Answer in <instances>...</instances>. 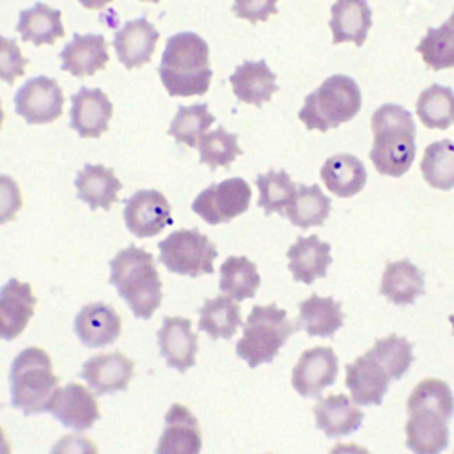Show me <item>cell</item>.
Masks as SVG:
<instances>
[{"mask_svg": "<svg viewBox=\"0 0 454 454\" xmlns=\"http://www.w3.org/2000/svg\"><path fill=\"white\" fill-rule=\"evenodd\" d=\"M449 321H450V325H452V332H454V314L449 317Z\"/></svg>", "mask_w": 454, "mask_h": 454, "instance_id": "cell-51", "label": "cell"}, {"mask_svg": "<svg viewBox=\"0 0 454 454\" xmlns=\"http://www.w3.org/2000/svg\"><path fill=\"white\" fill-rule=\"evenodd\" d=\"M142 2H153V4H156V2H160V0H142Z\"/></svg>", "mask_w": 454, "mask_h": 454, "instance_id": "cell-52", "label": "cell"}, {"mask_svg": "<svg viewBox=\"0 0 454 454\" xmlns=\"http://www.w3.org/2000/svg\"><path fill=\"white\" fill-rule=\"evenodd\" d=\"M18 34L21 41L39 44H53L57 39L64 37L62 12L46 5L44 2H35L30 9H23L20 12Z\"/></svg>", "mask_w": 454, "mask_h": 454, "instance_id": "cell-30", "label": "cell"}, {"mask_svg": "<svg viewBox=\"0 0 454 454\" xmlns=\"http://www.w3.org/2000/svg\"><path fill=\"white\" fill-rule=\"evenodd\" d=\"M110 284L138 319H149L161 305L163 287L154 257L135 245L110 261Z\"/></svg>", "mask_w": 454, "mask_h": 454, "instance_id": "cell-3", "label": "cell"}, {"mask_svg": "<svg viewBox=\"0 0 454 454\" xmlns=\"http://www.w3.org/2000/svg\"><path fill=\"white\" fill-rule=\"evenodd\" d=\"M289 271L294 280L312 284L316 278L326 275L332 264L330 243L321 241L319 236H300L287 250Z\"/></svg>", "mask_w": 454, "mask_h": 454, "instance_id": "cell-25", "label": "cell"}, {"mask_svg": "<svg viewBox=\"0 0 454 454\" xmlns=\"http://www.w3.org/2000/svg\"><path fill=\"white\" fill-rule=\"evenodd\" d=\"M420 172L431 188H454V142L443 138L429 144L420 161Z\"/></svg>", "mask_w": 454, "mask_h": 454, "instance_id": "cell-36", "label": "cell"}, {"mask_svg": "<svg viewBox=\"0 0 454 454\" xmlns=\"http://www.w3.org/2000/svg\"><path fill=\"white\" fill-rule=\"evenodd\" d=\"M380 293L395 305H410L424 294V275L408 259L388 262L383 270Z\"/></svg>", "mask_w": 454, "mask_h": 454, "instance_id": "cell-29", "label": "cell"}, {"mask_svg": "<svg viewBox=\"0 0 454 454\" xmlns=\"http://www.w3.org/2000/svg\"><path fill=\"white\" fill-rule=\"evenodd\" d=\"M114 106L101 89L80 87L71 96V128L82 138H98L108 129Z\"/></svg>", "mask_w": 454, "mask_h": 454, "instance_id": "cell-18", "label": "cell"}, {"mask_svg": "<svg viewBox=\"0 0 454 454\" xmlns=\"http://www.w3.org/2000/svg\"><path fill=\"white\" fill-rule=\"evenodd\" d=\"M0 454H11V443L2 427H0Z\"/></svg>", "mask_w": 454, "mask_h": 454, "instance_id": "cell-49", "label": "cell"}, {"mask_svg": "<svg viewBox=\"0 0 454 454\" xmlns=\"http://www.w3.org/2000/svg\"><path fill=\"white\" fill-rule=\"evenodd\" d=\"M74 186L78 192V199L85 202L92 211L105 209L108 211L115 202L117 195L122 188L115 172L105 165H90L87 163L82 170H78Z\"/></svg>", "mask_w": 454, "mask_h": 454, "instance_id": "cell-27", "label": "cell"}, {"mask_svg": "<svg viewBox=\"0 0 454 454\" xmlns=\"http://www.w3.org/2000/svg\"><path fill=\"white\" fill-rule=\"evenodd\" d=\"M160 262L172 273L200 277L215 271L213 262L218 250L197 227L177 229L158 243Z\"/></svg>", "mask_w": 454, "mask_h": 454, "instance_id": "cell-7", "label": "cell"}, {"mask_svg": "<svg viewBox=\"0 0 454 454\" xmlns=\"http://www.w3.org/2000/svg\"><path fill=\"white\" fill-rule=\"evenodd\" d=\"M232 92L238 101L262 106L277 92V74L268 67L266 60H245L229 76Z\"/></svg>", "mask_w": 454, "mask_h": 454, "instance_id": "cell-24", "label": "cell"}, {"mask_svg": "<svg viewBox=\"0 0 454 454\" xmlns=\"http://www.w3.org/2000/svg\"><path fill=\"white\" fill-rule=\"evenodd\" d=\"M390 376L371 351L346 365V387L356 404H381L388 390Z\"/></svg>", "mask_w": 454, "mask_h": 454, "instance_id": "cell-21", "label": "cell"}, {"mask_svg": "<svg viewBox=\"0 0 454 454\" xmlns=\"http://www.w3.org/2000/svg\"><path fill=\"white\" fill-rule=\"evenodd\" d=\"M158 39L160 32L156 30V27L145 16H138L126 21L115 32L112 44L115 48L119 62L126 69H135L142 67L151 60Z\"/></svg>", "mask_w": 454, "mask_h": 454, "instance_id": "cell-17", "label": "cell"}, {"mask_svg": "<svg viewBox=\"0 0 454 454\" xmlns=\"http://www.w3.org/2000/svg\"><path fill=\"white\" fill-rule=\"evenodd\" d=\"M332 211V200L323 193L319 184H298L293 200L284 215L300 229L323 225Z\"/></svg>", "mask_w": 454, "mask_h": 454, "instance_id": "cell-33", "label": "cell"}, {"mask_svg": "<svg viewBox=\"0 0 454 454\" xmlns=\"http://www.w3.org/2000/svg\"><path fill=\"white\" fill-rule=\"evenodd\" d=\"M158 74L170 96L206 94L213 78L207 43L195 32L170 35L158 66Z\"/></svg>", "mask_w": 454, "mask_h": 454, "instance_id": "cell-1", "label": "cell"}, {"mask_svg": "<svg viewBox=\"0 0 454 454\" xmlns=\"http://www.w3.org/2000/svg\"><path fill=\"white\" fill-rule=\"evenodd\" d=\"M406 447L413 454H440L449 445V420L443 413L429 408L406 410Z\"/></svg>", "mask_w": 454, "mask_h": 454, "instance_id": "cell-14", "label": "cell"}, {"mask_svg": "<svg viewBox=\"0 0 454 454\" xmlns=\"http://www.w3.org/2000/svg\"><path fill=\"white\" fill-rule=\"evenodd\" d=\"M278 0H234L232 12L250 23L266 21L271 14H277Z\"/></svg>", "mask_w": 454, "mask_h": 454, "instance_id": "cell-45", "label": "cell"}, {"mask_svg": "<svg viewBox=\"0 0 454 454\" xmlns=\"http://www.w3.org/2000/svg\"><path fill=\"white\" fill-rule=\"evenodd\" d=\"M360 108L362 92L358 83L348 74H332L305 98L298 119L307 129L328 131L351 121Z\"/></svg>", "mask_w": 454, "mask_h": 454, "instance_id": "cell-5", "label": "cell"}, {"mask_svg": "<svg viewBox=\"0 0 454 454\" xmlns=\"http://www.w3.org/2000/svg\"><path fill=\"white\" fill-rule=\"evenodd\" d=\"M124 223L137 238L158 236L174 223L172 206L158 190H138L124 202Z\"/></svg>", "mask_w": 454, "mask_h": 454, "instance_id": "cell-10", "label": "cell"}, {"mask_svg": "<svg viewBox=\"0 0 454 454\" xmlns=\"http://www.w3.org/2000/svg\"><path fill=\"white\" fill-rule=\"evenodd\" d=\"M21 204L23 199L18 183L11 176L0 174V223L14 220Z\"/></svg>", "mask_w": 454, "mask_h": 454, "instance_id": "cell-44", "label": "cell"}, {"mask_svg": "<svg viewBox=\"0 0 454 454\" xmlns=\"http://www.w3.org/2000/svg\"><path fill=\"white\" fill-rule=\"evenodd\" d=\"M339 374V360L332 348L314 346L305 349L293 367L291 385L301 397H317L333 385Z\"/></svg>", "mask_w": 454, "mask_h": 454, "instance_id": "cell-11", "label": "cell"}, {"mask_svg": "<svg viewBox=\"0 0 454 454\" xmlns=\"http://www.w3.org/2000/svg\"><path fill=\"white\" fill-rule=\"evenodd\" d=\"M197 147L200 154V163H206L211 170L218 167H229L236 160V156L243 153L238 145V135L229 133L223 126L204 133Z\"/></svg>", "mask_w": 454, "mask_h": 454, "instance_id": "cell-40", "label": "cell"}, {"mask_svg": "<svg viewBox=\"0 0 454 454\" xmlns=\"http://www.w3.org/2000/svg\"><path fill=\"white\" fill-rule=\"evenodd\" d=\"M369 351L381 364L390 380L403 378L413 362V348L410 340L395 333L385 339H378Z\"/></svg>", "mask_w": 454, "mask_h": 454, "instance_id": "cell-41", "label": "cell"}, {"mask_svg": "<svg viewBox=\"0 0 454 454\" xmlns=\"http://www.w3.org/2000/svg\"><path fill=\"white\" fill-rule=\"evenodd\" d=\"M50 454H99V450L87 436L66 434L53 443Z\"/></svg>", "mask_w": 454, "mask_h": 454, "instance_id": "cell-46", "label": "cell"}, {"mask_svg": "<svg viewBox=\"0 0 454 454\" xmlns=\"http://www.w3.org/2000/svg\"><path fill=\"white\" fill-rule=\"evenodd\" d=\"M28 59L23 57L18 43L0 34V80L12 85L16 78L25 74Z\"/></svg>", "mask_w": 454, "mask_h": 454, "instance_id": "cell-43", "label": "cell"}, {"mask_svg": "<svg viewBox=\"0 0 454 454\" xmlns=\"http://www.w3.org/2000/svg\"><path fill=\"white\" fill-rule=\"evenodd\" d=\"M4 119H5V114H4V108H2V101H0V128L4 124Z\"/></svg>", "mask_w": 454, "mask_h": 454, "instance_id": "cell-50", "label": "cell"}, {"mask_svg": "<svg viewBox=\"0 0 454 454\" xmlns=\"http://www.w3.org/2000/svg\"><path fill=\"white\" fill-rule=\"evenodd\" d=\"M250 199V184L243 177H229L202 190L192 202V209L209 225H220L243 215Z\"/></svg>", "mask_w": 454, "mask_h": 454, "instance_id": "cell-8", "label": "cell"}, {"mask_svg": "<svg viewBox=\"0 0 454 454\" xmlns=\"http://www.w3.org/2000/svg\"><path fill=\"white\" fill-rule=\"evenodd\" d=\"M133 360L121 351L98 353L82 365L80 378L85 380L98 395H105L124 390L133 378Z\"/></svg>", "mask_w": 454, "mask_h": 454, "instance_id": "cell-15", "label": "cell"}, {"mask_svg": "<svg viewBox=\"0 0 454 454\" xmlns=\"http://www.w3.org/2000/svg\"><path fill=\"white\" fill-rule=\"evenodd\" d=\"M60 67L73 76L83 78L105 69L108 62V43L101 34H74L60 51Z\"/></svg>", "mask_w": 454, "mask_h": 454, "instance_id": "cell-22", "label": "cell"}, {"mask_svg": "<svg viewBox=\"0 0 454 454\" xmlns=\"http://www.w3.org/2000/svg\"><path fill=\"white\" fill-rule=\"evenodd\" d=\"M59 387V376L53 374L50 355L35 346L20 351L9 371L11 404L25 415L43 413L53 392Z\"/></svg>", "mask_w": 454, "mask_h": 454, "instance_id": "cell-4", "label": "cell"}, {"mask_svg": "<svg viewBox=\"0 0 454 454\" xmlns=\"http://www.w3.org/2000/svg\"><path fill=\"white\" fill-rule=\"evenodd\" d=\"M261 284L257 266L245 255H231L220 266L218 287L234 301L254 298Z\"/></svg>", "mask_w": 454, "mask_h": 454, "instance_id": "cell-34", "label": "cell"}, {"mask_svg": "<svg viewBox=\"0 0 454 454\" xmlns=\"http://www.w3.org/2000/svg\"><path fill=\"white\" fill-rule=\"evenodd\" d=\"M241 326V309L227 294L209 298L199 309V330L213 340L231 339Z\"/></svg>", "mask_w": 454, "mask_h": 454, "instance_id": "cell-32", "label": "cell"}, {"mask_svg": "<svg viewBox=\"0 0 454 454\" xmlns=\"http://www.w3.org/2000/svg\"><path fill=\"white\" fill-rule=\"evenodd\" d=\"M330 454H371L365 447L356 443H335Z\"/></svg>", "mask_w": 454, "mask_h": 454, "instance_id": "cell-47", "label": "cell"}, {"mask_svg": "<svg viewBox=\"0 0 454 454\" xmlns=\"http://www.w3.org/2000/svg\"><path fill=\"white\" fill-rule=\"evenodd\" d=\"M330 12L333 44L355 43L362 46L365 43L372 25V12L367 0H335Z\"/></svg>", "mask_w": 454, "mask_h": 454, "instance_id": "cell-26", "label": "cell"}, {"mask_svg": "<svg viewBox=\"0 0 454 454\" xmlns=\"http://www.w3.org/2000/svg\"><path fill=\"white\" fill-rule=\"evenodd\" d=\"M202 433L197 417L179 403L170 404L154 454H200Z\"/></svg>", "mask_w": 454, "mask_h": 454, "instance_id": "cell-13", "label": "cell"}, {"mask_svg": "<svg viewBox=\"0 0 454 454\" xmlns=\"http://www.w3.org/2000/svg\"><path fill=\"white\" fill-rule=\"evenodd\" d=\"M413 408H429L443 413L447 419H452L454 415V394L450 387L438 378H426L417 383V387L411 390L406 410Z\"/></svg>", "mask_w": 454, "mask_h": 454, "instance_id": "cell-42", "label": "cell"}, {"mask_svg": "<svg viewBox=\"0 0 454 454\" xmlns=\"http://www.w3.org/2000/svg\"><path fill=\"white\" fill-rule=\"evenodd\" d=\"M85 9H92V11H99L105 5H108L112 0H78Z\"/></svg>", "mask_w": 454, "mask_h": 454, "instance_id": "cell-48", "label": "cell"}, {"mask_svg": "<svg viewBox=\"0 0 454 454\" xmlns=\"http://www.w3.org/2000/svg\"><path fill=\"white\" fill-rule=\"evenodd\" d=\"M255 184L259 190L257 206L262 207L266 215H284L296 192V184L291 181L289 174L286 170H268L255 177Z\"/></svg>", "mask_w": 454, "mask_h": 454, "instance_id": "cell-39", "label": "cell"}, {"mask_svg": "<svg viewBox=\"0 0 454 454\" xmlns=\"http://www.w3.org/2000/svg\"><path fill=\"white\" fill-rule=\"evenodd\" d=\"M213 122H215V115L209 114V108L206 103H195L190 106L181 105L167 133L183 145L197 147L200 137L207 133V128Z\"/></svg>", "mask_w": 454, "mask_h": 454, "instance_id": "cell-38", "label": "cell"}, {"mask_svg": "<svg viewBox=\"0 0 454 454\" xmlns=\"http://www.w3.org/2000/svg\"><path fill=\"white\" fill-rule=\"evenodd\" d=\"M14 106L28 124H48L62 115L64 92L55 78L39 74L16 90Z\"/></svg>", "mask_w": 454, "mask_h": 454, "instance_id": "cell-9", "label": "cell"}, {"mask_svg": "<svg viewBox=\"0 0 454 454\" xmlns=\"http://www.w3.org/2000/svg\"><path fill=\"white\" fill-rule=\"evenodd\" d=\"M417 51L433 71L454 67V11L445 23L427 28Z\"/></svg>", "mask_w": 454, "mask_h": 454, "instance_id": "cell-37", "label": "cell"}, {"mask_svg": "<svg viewBox=\"0 0 454 454\" xmlns=\"http://www.w3.org/2000/svg\"><path fill=\"white\" fill-rule=\"evenodd\" d=\"M319 176L326 188L340 199L356 195L367 183L365 165L362 163V160L349 153L330 156L323 163Z\"/></svg>", "mask_w": 454, "mask_h": 454, "instance_id": "cell-28", "label": "cell"}, {"mask_svg": "<svg viewBox=\"0 0 454 454\" xmlns=\"http://www.w3.org/2000/svg\"><path fill=\"white\" fill-rule=\"evenodd\" d=\"M371 129L374 140L369 158L374 168L380 174L392 177L406 174L417 153V128L411 114L401 105L385 103L374 110Z\"/></svg>", "mask_w": 454, "mask_h": 454, "instance_id": "cell-2", "label": "cell"}, {"mask_svg": "<svg viewBox=\"0 0 454 454\" xmlns=\"http://www.w3.org/2000/svg\"><path fill=\"white\" fill-rule=\"evenodd\" d=\"M417 115L429 129H447L454 124V90L433 83L424 89L417 99Z\"/></svg>", "mask_w": 454, "mask_h": 454, "instance_id": "cell-35", "label": "cell"}, {"mask_svg": "<svg viewBox=\"0 0 454 454\" xmlns=\"http://www.w3.org/2000/svg\"><path fill=\"white\" fill-rule=\"evenodd\" d=\"M296 325L310 337H332L344 323L340 303L330 296L310 294L300 303Z\"/></svg>", "mask_w": 454, "mask_h": 454, "instance_id": "cell-31", "label": "cell"}, {"mask_svg": "<svg viewBox=\"0 0 454 454\" xmlns=\"http://www.w3.org/2000/svg\"><path fill=\"white\" fill-rule=\"evenodd\" d=\"M37 298L28 282L9 278L0 287V340H14L34 316Z\"/></svg>", "mask_w": 454, "mask_h": 454, "instance_id": "cell-16", "label": "cell"}, {"mask_svg": "<svg viewBox=\"0 0 454 454\" xmlns=\"http://www.w3.org/2000/svg\"><path fill=\"white\" fill-rule=\"evenodd\" d=\"M122 330L117 310L103 301L83 305L74 317V333L87 348H105L114 344Z\"/></svg>", "mask_w": 454, "mask_h": 454, "instance_id": "cell-20", "label": "cell"}, {"mask_svg": "<svg viewBox=\"0 0 454 454\" xmlns=\"http://www.w3.org/2000/svg\"><path fill=\"white\" fill-rule=\"evenodd\" d=\"M296 330L298 325L275 303L254 305L243 325V335L236 344V355L252 369L268 364Z\"/></svg>", "mask_w": 454, "mask_h": 454, "instance_id": "cell-6", "label": "cell"}, {"mask_svg": "<svg viewBox=\"0 0 454 454\" xmlns=\"http://www.w3.org/2000/svg\"><path fill=\"white\" fill-rule=\"evenodd\" d=\"M160 353L167 365L184 372L195 365L197 333L192 330V321L181 316H167L156 333Z\"/></svg>", "mask_w": 454, "mask_h": 454, "instance_id": "cell-19", "label": "cell"}, {"mask_svg": "<svg viewBox=\"0 0 454 454\" xmlns=\"http://www.w3.org/2000/svg\"><path fill=\"white\" fill-rule=\"evenodd\" d=\"M46 411L62 426L74 431H87L99 419V406L94 394L85 385L74 381L57 387Z\"/></svg>", "mask_w": 454, "mask_h": 454, "instance_id": "cell-12", "label": "cell"}, {"mask_svg": "<svg viewBox=\"0 0 454 454\" xmlns=\"http://www.w3.org/2000/svg\"><path fill=\"white\" fill-rule=\"evenodd\" d=\"M316 426L328 436L339 438L355 433L364 420V411L355 401L344 394H330L321 397L314 406Z\"/></svg>", "mask_w": 454, "mask_h": 454, "instance_id": "cell-23", "label": "cell"}]
</instances>
